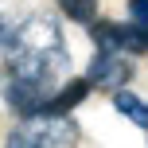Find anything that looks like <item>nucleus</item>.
Returning <instances> with one entry per match:
<instances>
[{
	"mask_svg": "<svg viewBox=\"0 0 148 148\" xmlns=\"http://www.w3.org/2000/svg\"><path fill=\"white\" fill-rule=\"evenodd\" d=\"M4 148H35V140L27 136V129H23V125H16L12 133L4 136Z\"/></svg>",
	"mask_w": 148,
	"mask_h": 148,
	"instance_id": "1a4fd4ad",
	"label": "nucleus"
},
{
	"mask_svg": "<svg viewBox=\"0 0 148 148\" xmlns=\"http://www.w3.org/2000/svg\"><path fill=\"white\" fill-rule=\"evenodd\" d=\"M129 23L148 39V0H129Z\"/></svg>",
	"mask_w": 148,
	"mask_h": 148,
	"instance_id": "6e6552de",
	"label": "nucleus"
},
{
	"mask_svg": "<svg viewBox=\"0 0 148 148\" xmlns=\"http://www.w3.org/2000/svg\"><path fill=\"white\" fill-rule=\"evenodd\" d=\"M23 20H27L23 4H16V0H0V59H4L8 47L16 43V35H20Z\"/></svg>",
	"mask_w": 148,
	"mask_h": 148,
	"instance_id": "39448f33",
	"label": "nucleus"
},
{
	"mask_svg": "<svg viewBox=\"0 0 148 148\" xmlns=\"http://www.w3.org/2000/svg\"><path fill=\"white\" fill-rule=\"evenodd\" d=\"M133 59H125V55H109V51H94V59H90L86 66V82L94 90H105V94H117V90H129V82H133Z\"/></svg>",
	"mask_w": 148,
	"mask_h": 148,
	"instance_id": "20e7f679",
	"label": "nucleus"
},
{
	"mask_svg": "<svg viewBox=\"0 0 148 148\" xmlns=\"http://www.w3.org/2000/svg\"><path fill=\"white\" fill-rule=\"evenodd\" d=\"M109 101H113V109L121 117H129L136 129L148 133V97H136L133 90H117V94H109Z\"/></svg>",
	"mask_w": 148,
	"mask_h": 148,
	"instance_id": "423d86ee",
	"label": "nucleus"
},
{
	"mask_svg": "<svg viewBox=\"0 0 148 148\" xmlns=\"http://www.w3.org/2000/svg\"><path fill=\"white\" fill-rule=\"evenodd\" d=\"M90 39H94V51H109V55H125V59H136V55L148 51V39L133 23H113V20H97L90 27Z\"/></svg>",
	"mask_w": 148,
	"mask_h": 148,
	"instance_id": "7ed1b4c3",
	"label": "nucleus"
},
{
	"mask_svg": "<svg viewBox=\"0 0 148 148\" xmlns=\"http://www.w3.org/2000/svg\"><path fill=\"white\" fill-rule=\"evenodd\" d=\"M55 8H59L66 20L82 23V27H94L97 23V0H55Z\"/></svg>",
	"mask_w": 148,
	"mask_h": 148,
	"instance_id": "0eeeda50",
	"label": "nucleus"
},
{
	"mask_svg": "<svg viewBox=\"0 0 148 148\" xmlns=\"http://www.w3.org/2000/svg\"><path fill=\"white\" fill-rule=\"evenodd\" d=\"M27 129V136L35 140V148H78L82 140V129L70 113H55V109H43L35 117H23L20 121Z\"/></svg>",
	"mask_w": 148,
	"mask_h": 148,
	"instance_id": "f03ea898",
	"label": "nucleus"
},
{
	"mask_svg": "<svg viewBox=\"0 0 148 148\" xmlns=\"http://www.w3.org/2000/svg\"><path fill=\"white\" fill-rule=\"evenodd\" d=\"M70 78V47L62 23L51 12H31L16 43L0 62V97L16 117H35L51 109L59 86Z\"/></svg>",
	"mask_w": 148,
	"mask_h": 148,
	"instance_id": "f257e3e1",
	"label": "nucleus"
}]
</instances>
